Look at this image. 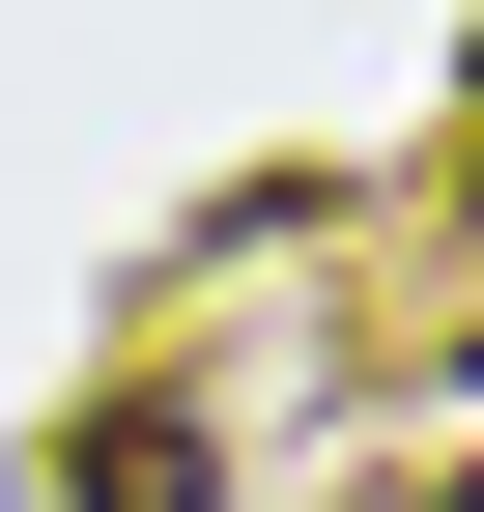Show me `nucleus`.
<instances>
[{
  "mask_svg": "<svg viewBox=\"0 0 484 512\" xmlns=\"http://www.w3.org/2000/svg\"><path fill=\"white\" fill-rule=\"evenodd\" d=\"M456 512H484V484H456Z\"/></svg>",
  "mask_w": 484,
  "mask_h": 512,
  "instance_id": "nucleus-1",
  "label": "nucleus"
}]
</instances>
